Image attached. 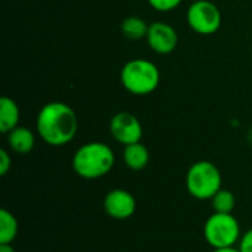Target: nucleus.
Here are the masks:
<instances>
[{
  "mask_svg": "<svg viewBox=\"0 0 252 252\" xmlns=\"http://www.w3.org/2000/svg\"><path fill=\"white\" fill-rule=\"evenodd\" d=\"M149 149L142 142L127 145L123 149V162L131 171H142L149 164Z\"/></svg>",
  "mask_w": 252,
  "mask_h": 252,
  "instance_id": "9b49d317",
  "label": "nucleus"
},
{
  "mask_svg": "<svg viewBox=\"0 0 252 252\" xmlns=\"http://www.w3.org/2000/svg\"><path fill=\"white\" fill-rule=\"evenodd\" d=\"M193 1H196V0H193Z\"/></svg>",
  "mask_w": 252,
  "mask_h": 252,
  "instance_id": "412c9836",
  "label": "nucleus"
},
{
  "mask_svg": "<svg viewBox=\"0 0 252 252\" xmlns=\"http://www.w3.org/2000/svg\"><path fill=\"white\" fill-rule=\"evenodd\" d=\"M19 117L21 112L18 103L9 96H3L0 99V131L3 134H7L9 131L16 128L19 124Z\"/></svg>",
  "mask_w": 252,
  "mask_h": 252,
  "instance_id": "f8f14e48",
  "label": "nucleus"
},
{
  "mask_svg": "<svg viewBox=\"0 0 252 252\" xmlns=\"http://www.w3.org/2000/svg\"><path fill=\"white\" fill-rule=\"evenodd\" d=\"M37 136L49 146L61 148L71 143L78 131L75 111L63 102H49L41 106L35 120Z\"/></svg>",
  "mask_w": 252,
  "mask_h": 252,
  "instance_id": "f257e3e1",
  "label": "nucleus"
},
{
  "mask_svg": "<svg viewBox=\"0 0 252 252\" xmlns=\"http://www.w3.org/2000/svg\"><path fill=\"white\" fill-rule=\"evenodd\" d=\"M188 25L199 35H213L221 27V12L211 0H196L188 7Z\"/></svg>",
  "mask_w": 252,
  "mask_h": 252,
  "instance_id": "423d86ee",
  "label": "nucleus"
},
{
  "mask_svg": "<svg viewBox=\"0 0 252 252\" xmlns=\"http://www.w3.org/2000/svg\"><path fill=\"white\" fill-rule=\"evenodd\" d=\"M223 177L216 164L207 159L193 162L185 177L186 190L198 201H211L221 189Z\"/></svg>",
  "mask_w": 252,
  "mask_h": 252,
  "instance_id": "20e7f679",
  "label": "nucleus"
},
{
  "mask_svg": "<svg viewBox=\"0 0 252 252\" xmlns=\"http://www.w3.org/2000/svg\"><path fill=\"white\" fill-rule=\"evenodd\" d=\"M6 140L9 149L19 155L30 154L35 146V134L28 127L18 126L16 128H13L6 134Z\"/></svg>",
  "mask_w": 252,
  "mask_h": 252,
  "instance_id": "9d476101",
  "label": "nucleus"
},
{
  "mask_svg": "<svg viewBox=\"0 0 252 252\" xmlns=\"http://www.w3.org/2000/svg\"><path fill=\"white\" fill-rule=\"evenodd\" d=\"M0 252H16L12 244H0Z\"/></svg>",
  "mask_w": 252,
  "mask_h": 252,
  "instance_id": "6ab92c4d",
  "label": "nucleus"
},
{
  "mask_svg": "<svg viewBox=\"0 0 252 252\" xmlns=\"http://www.w3.org/2000/svg\"><path fill=\"white\" fill-rule=\"evenodd\" d=\"M12 168V155L6 148L0 149V176H6Z\"/></svg>",
  "mask_w": 252,
  "mask_h": 252,
  "instance_id": "f3484780",
  "label": "nucleus"
},
{
  "mask_svg": "<svg viewBox=\"0 0 252 252\" xmlns=\"http://www.w3.org/2000/svg\"><path fill=\"white\" fill-rule=\"evenodd\" d=\"M213 252H241L239 247H230V248H220V250H213Z\"/></svg>",
  "mask_w": 252,
  "mask_h": 252,
  "instance_id": "aec40b11",
  "label": "nucleus"
},
{
  "mask_svg": "<svg viewBox=\"0 0 252 252\" xmlns=\"http://www.w3.org/2000/svg\"><path fill=\"white\" fill-rule=\"evenodd\" d=\"M242 229L233 214L213 213L204 223V239L213 250L238 247Z\"/></svg>",
  "mask_w": 252,
  "mask_h": 252,
  "instance_id": "39448f33",
  "label": "nucleus"
},
{
  "mask_svg": "<svg viewBox=\"0 0 252 252\" xmlns=\"http://www.w3.org/2000/svg\"><path fill=\"white\" fill-rule=\"evenodd\" d=\"M71 165L78 177L97 180L111 173L115 165V154L103 142H87L74 152Z\"/></svg>",
  "mask_w": 252,
  "mask_h": 252,
  "instance_id": "f03ea898",
  "label": "nucleus"
},
{
  "mask_svg": "<svg viewBox=\"0 0 252 252\" xmlns=\"http://www.w3.org/2000/svg\"><path fill=\"white\" fill-rule=\"evenodd\" d=\"M148 4L158 12H171L177 9L183 0H146Z\"/></svg>",
  "mask_w": 252,
  "mask_h": 252,
  "instance_id": "dca6fc26",
  "label": "nucleus"
},
{
  "mask_svg": "<svg viewBox=\"0 0 252 252\" xmlns=\"http://www.w3.org/2000/svg\"><path fill=\"white\" fill-rule=\"evenodd\" d=\"M19 224L16 217L7 208L0 211V244H12L18 236Z\"/></svg>",
  "mask_w": 252,
  "mask_h": 252,
  "instance_id": "4468645a",
  "label": "nucleus"
},
{
  "mask_svg": "<svg viewBox=\"0 0 252 252\" xmlns=\"http://www.w3.org/2000/svg\"><path fill=\"white\" fill-rule=\"evenodd\" d=\"M238 247L241 252H252V227L242 235Z\"/></svg>",
  "mask_w": 252,
  "mask_h": 252,
  "instance_id": "a211bd4d",
  "label": "nucleus"
},
{
  "mask_svg": "<svg viewBox=\"0 0 252 252\" xmlns=\"http://www.w3.org/2000/svg\"><path fill=\"white\" fill-rule=\"evenodd\" d=\"M120 81L128 93L146 96L158 89L161 72L152 61L134 58L123 65L120 71Z\"/></svg>",
  "mask_w": 252,
  "mask_h": 252,
  "instance_id": "7ed1b4c3",
  "label": "nucleus"
},
{
  "mask_svg": "<svg viewBox=\"0 0 252 252\" xmlns=\"http://www.w3.org/2000/svg\"><path fill=\"white\" fill-rule=\"evenodd\" d=\"M137 208L136 198L126 189H112L103 198V210L114 220H128Z\"/></svg>",
  "mask_w": 252,
  "mask_h": 252,
  "instance_id": "1a4fd4ad",
  "label": "nucleus"
},
{
  "mask_svg": "<svg viewBox=\"0 0 252 252\" xmlns=\"http://www.w3.org/2000/svg\"><path fill=\"white\" fill-rule=\"evenodd\" d=\"M210 202H211V208L214 210V213L232 214L236 207V198L233 192L229 189H220Z\"/></svg>",
  "mask_w": 252,
  "mask_h": 252,
  "instance_id": "2eb2a0df",
  "label": "nucleus"
},
{
  "mask_svg": "<svg viewBox=\"0 0 252 252\" xmlns=\"http://www.w3.org/2000/svg\"><path fill=\"white\" fill-rule=\"evenodd\" d=\"M109 133L115 142H118L123 146H127L142 142L143 127L140 120L134 114L121 111L112 115L109 121Z\"/></svg>",
  "mask_w": 252,
  "mask_h": 252,
  "instance_id": "0eeeda50",
  "label": "nucleus"
},
{
  "mask_svg": "<svg viewBox=\"0 0 252 252\" xmlns=\"http://www.w3.org/2000/svg\"><path fill=\"white\" fill-rule=\"evenodd\" d=\"M120 30L121 34L128 40H142L146 38L149 24H146V21L140 16H127L123 19Z\"/></svg>",
  "mask_w": 252,
  "mask_h": 252,
  "instance_id": "ddd939ff",
  "label": "nucleus"
},
{
  "mask_svg": "<svg viewBox=\"0 0 252 252\" xmlns=\"http://www.w3.org/2000/svg\"><path fill=\"white\" fill-rule=\"evenodd\" d=\"M146 43L149 49L158 55H170L179 44V34L176 28L164 21H155L149 24L146 34Z\"/></svg>",
  "mask_w": 252,
  "mask_h": 252,
  "instance_id": "6e6552de",
  "label": "nucleus"
}]
</instances>
